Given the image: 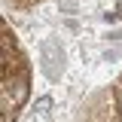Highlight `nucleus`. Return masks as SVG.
Here are the masks:
<instances>
[{"instance_id": "2", "label": "nucleus", "mask_w": 122, "mask_h": 122, "mask_svg": "<svg viewBox=\"0 0 122 122\" xmlns=\"http://www.w3.org/2000/svg\"><path fill=\"white\" fill-rule=\"evenodd\" d=\"M119 9H122V6H119Z\"/></svg>"}, {"instance_id": "1", "label": "nucleus", "mask_w": 122, "mask_h": 122, "mask_svg": "<svg viewBox=\"0 0 122 122\" xmlns=\"http://www.w3.org/2000/svg\"><path fill=\"white\" fill-rule=\"evenodd\" d=\"M55 52H58V46L52 43V40H49V43H43V55H46V73L52 76V79H55V76L61 73L58 67H55V61H61V58H64V55H61V58H55Z\"/></svg>"}]
</instances>
